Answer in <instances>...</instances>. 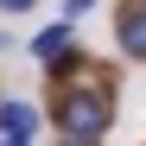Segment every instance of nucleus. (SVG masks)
Here are the masks:
<instances>
[{"instance_id":"1","label":"nucleus","mask_w":146,"mask_h":146,"mask_svg":"<svg viewBox=\"0 0 146 146\" xmlns=\"http://www.w3.org/2000/svg\"><path fill=\"white\" fill-rule=\"evenodd\" d=\"M64 133L70 140H102L108 133V108H102V95H70V102H64Z\"/></svg>"},{"instance_id":"2","label":"nucleus","mask_w":146,"mask_h":146,"mask_svg":"<svg viewBox=\"0 0 146 146\" xmlns=\"http://www.w3.org/2000/svg\"><path fill=\"white\" fill-rule=\"evenodd\" d=\"M114 38H121V51H127V57H140V64H146V7H127V13H121Z\"/></svg>"},{"instance_id":"3","label":"nucleus","mask_w":146,"mask_h":146,"mask_svg":"<svg viewBox=\"0 0 146 146\" xmlns=\"http://www.w3.org/2000/svg\"><path fill=\"white\" fill-rule=\"evenodd\" d=\"M0 127H7V140H32V133H38V108H26V102H0Z\"/></svg>"},{"instance_id":"4","label":"nucleus","mask_w":146,"mask_h":146,"mask_svg":"<svg viewBox=\"0 0 146 146\" xmlns=\"http://www.w3.org/2000/svg\"><path fill=\"white\" fill-rule=\"evenodd\" d=\"M32 51H38L44 64H64V57H70V26H51V32H38V44H32Z\"/></svg>"},{"instance_id":"5","label":"nucleus","mask_w":146,"mask_h":146,"mask_svg":"<svg viewBox=\"0 0 146 146\" xmlns=\"http://www.w3.org/2000/svg\"><path fill=\"white\" fill-rule=\"evenodd\" d=\"M89 7H95V0H64V19H83Z\"/></svg>"},{"instance_id":"6","label":"nucleus","mask_w":146,"mask_h":146,"mask_svg":"<svg viewBox=\"0 0 146 146\" xmlns=\"http://www.w3.org/2000/svg\"><path fill=\"white\" fill-rule=\"evenodd\" d=\"M0 7H7V13H26V7H32V0H0Z\"/></svg>"},{"instance_id":"7","label":"nucleus","mask_w":146,"mask_h":146,"mask_svg":"<svg viewBox=\"0 0 146 146\" xmlns=\"http://www.w3.org/2000/svg\"><path fill=\"white\" fill-rule=\"evenodd\" d=\"M0 146H26V140H0Z\"/></svg>"},{"instance_id":"8","label":"nucleus","mask_w":146,"mask_h":146,"mask_svg":"<svg viewBox=\"0 0 146 146\" xmlns=\"http://www.w3.org/2000/svg\"><path fill=\"white\" fill-rule=\"evenodd\" d=\"M64 146H89V140H64Z\"/></svg>"}]
</instances>
